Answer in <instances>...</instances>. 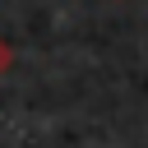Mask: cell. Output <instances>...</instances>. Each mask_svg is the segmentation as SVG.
Wrapping results in <instances>:
<instances>
[{
  "instance_id": "cell-1",
  "label": "cell",
  "mask_w": 148,
  "mask_h": 148,
  "mask_svg": "<svg viewBox=\"0 0 148 148\" xmlns=\"http://www.w3.org/2000/svg\"><path fill=\"white\" fill-rule=\"evenodd\" d=\"M5 69H9V46L0 42V74H5Z\"/></svg>"
}]
</instances>
